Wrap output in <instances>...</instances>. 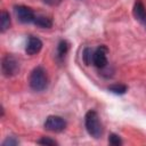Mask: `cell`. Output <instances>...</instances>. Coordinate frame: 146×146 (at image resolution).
Returning <instances> with one entry per match:
<instances>
[{
    "label": "cell",
    "instance_id": "cell-1",
    "mask_svg": "<svg viewBox=\"0 0 146 146\" xmlns=\"http://www.w3.org/2000/svg\"><path fill=\"white\" fill-rule=\"evenodd\" d=\"M84 124H86V129H87L88 133L91 137H94L96 139L102 137L104 129H103V125H102V123L99 121V116H98L96 111L90 110V111H88L86 113Z\"/></svg>",
    "mask_w": 146,
    "mask_h": 146
},
{
    "label": "cell",
    "instance_id": "cell-2",
    "mask_svg": "<svg viewBox=\"0 0 146 146\" xmlns=\"http://www.w3.org/2000/svg\"><path fill=\"white\" fill-rule=\"evenodd\" d=\"M29 83H30L31 89L34 91L44 90L48 86V76H47V72L44 71V68L41 66H36L31 72Z\"/></svg>",
    "mask_w": 146,
    "mask_h": 146
},
{
    "label": "cell",
    "instance_id": "cell-3",
    "mask_svg": "<svg viewBox=\"0 0 146 146\" xmlns=\"http://www.w3.org/2000/svg\"><path fill=\"white\" fill-rule=\"evenodd\" d=\"M44 128L51 132H60L66 128V122L58 115H49L44 121Z\"/></svg>",
    "mask_w": 146,
    "mask_h": 146
},
{
    "label": "cell",
    "instance_id": "cell-4",
    "mask_svg": "<svg viewBox=\"0 0 146 146\" xmlns=\"http://www.w3.org/2000/svg\"><path fill=\"white\" fill-rule=\"evenodd\" d=\"M1 70L5 76H13L17 73L18 71V62L17 59L11 56V55H7L1 63Z\"/></svg>",
    "mask_w": 146,
    "mask_h": 146
},
{
    "label": "cell",
    "instance_id": "cell-5",
    "mask_svg": "<svg viewBox=\"0 0 146 146\" xmlns=\"http://www.w3.org/2000/svg\"><path fill=\"white\" fill-rule=\"evenodd\" d=\"M14 10H15L17 19L21 23H33L34 22L35 15H34V13H33V10L31 8L19 5V6H15Z\"/></svg>",
    "mask_w": 146,
    "mask_h": 146
},
{
    "label": "cell",
    "instance_id": "cell-6",
    "mask_svg": "<svg viewBox=\"0 0 146 146\" xmlns=\"http://www.w3.org/2000/svg\"><path fill=\"white\" fill-rule=\"evenodd\" d=\"M106 52H107V48L105 46H100L98 47L95 51H94V56H92V64L98 67V68H104L107 65V58H106Z\"/></svg>",
    "mask_w": 146,
    "mask_h": 146
},
{
    "label": "cell",
    "instance_id": "cell-7",
    "mask_svg": "<svg viewBox=\"0 0 146 146\" xmlns=\"http://www.w3.org/2000/svg\"><path fill=\"white\" fill-rule=\"evenodd\" d=\"M42 48V41L36 38V36H30L27 42H26V47H25V51L27 55L32 56L38 54Z\"/></svg>",
    "mask_w": 146,
    "mask_h": 146
},
{
    "label": "cell",
    "instance_id": "cell-8",
    "mask_svg": "<svg viewBox=\"0 0 146 146\" xmlns=\"http://www.w3.org/2000/svg\"><path fill=\"white\" fill-rule=\"evenodd\" d=\"M132 14H133L136 19H138L139 22L146 24V9H145V6L143 5V2L140 0H137L135 2L133 9H132Z\"/></svg>",
    "mask_w": 146,
    "mask_h": 146
},
{
    "label": "cell",
    "instance_id": "cell-9",
    "mask_svg": "<svg viewBox=\"0 0 146 146\" xmlns=\"http://www.w3.org/2000/svg\"><path fill=\"white\" fill-rule=\"evenodd\" d=\"M36 26L42 27V29H49L52 26V22L50 18L46 17V16H35L34 22H33Z\"/></svg>",
    "mask_w": 146,
    "mask_h": 146
},
{
    "label": "cell",
    "instance_id": "cell-10",
    "mask_svg": "<svg viewBox=\"0 0 146 146\" xmlns=\"http://www.w3.org/2000/svg\"><path fill=\"white\" fill-rule=\"evenodd\" d=\"M10 26V16L7 11H2L0 16V31L3 33L6 30H8Z\"/></svg>",
    "mask_w": 146,
    "mask_h": 146
},
{
    "label": "cell",
    "instance_id": "cell-11",
    "mask_svg": "<svg viewBox=\"0 0 146 146\" xmlns=\"http://www.w3.org/2000/svg\"><path fill=\"white\" fill-rule=\"evenodd\" d=\"M67 51H68V42L65 40H62L57 46V57L59 59H63L67 54Z\"/></svg>",
    "mask_w": 146,
    "mask_h": 146
},
{
    "label": "cell",
    "instance_id": "cell-12",
    "mask_svg": "<svg viewBox=\"0 0 146 146\" xmlns=\"http://www.w3.org/2000/svg\"><path fill=\"white\" fill-rule=\"evenodd\" d=\"M108 90L115 95H123L127 92L128 90V87L124 86V84H112L108 87Z\"/></svg>",
    "mask_w": 146,
    "mask_h": 146
},
{
    "label": "cell",
    "instance_id": "cell-13",
    "mask_svg": "<svg viewBox=\"0 0 146 146\" xmlns=\"http://www.w3.org/2000/svg\"><path fill=\"white\" fill-rule=\"evenodd\" d=\"M92 56H94V50L91 48H86L83 50L82 58H83V62L86 63V65L92 64Z\"/></svg>",
    "mask_w": 146,
    "mask_h": 146
},
{
    "label": "cell",
    "instance_id": "cell-14",
    "mask_svg": "<svg viewBox=\"0 0 146 146\" xmlns=\"http://www.w3.org/2000/svg\"><path fill=\"white\" fill-rule=\"evenodd\" d=\"M108 143H110L111 145H113V146H119V145L122 144V140H121V138H120L117 135L111 133L110 137H108Z\"/></svg>",
    "mask_w": 146,
    "mask_h": 146
},
{
    "label": "cell",
    "instance_id": "cell-15",
    "mask_svg": "<svg viewBox=\"0 0 146 146\" xmlns=\"http://www.w3.org/2000/svg\"><path fill=\"white\" fill-rule=\"evenodd\" d=\"M36 143L40 144V145H57V144H58L56 140L50 139V138H48V137H42V138L39 139Z\"/></svg>",
    "mask_w": 146,
    "mask_h": 146
},
{
    "label": "cell",
    "instance_id": "cell-16",
    "mask_svg": "<svg viewBox=\"0 0 146 146\" xmlns=\"http://www.w3.org/2000/svg\"><path fill=\"white\" fill-rule=\"evenodd\" d=\"M17 144H18V141L15 140V139H13V138L10 137V138H7V139L2 143V146H11V145H17Z\"/></svg>",
    "mask_w": 146,
    "mask_h": 146
},
{
    "label": "cell",
    "instance_id": "cell-17",
    "mask_svg": "<svg viewBox=\"0 0 146 146\" xmlns=\"http://www.w3.org/2000/svg\"><path fill=\"white\" fill-rule=\"evenodd\" d=\"M60 1L62 0H43V2L47 3V5H49V6H56V5L60 3Z\"/></svg>",
    "mask_w": 146,
    "mask_h": 146
}]
</instances>
